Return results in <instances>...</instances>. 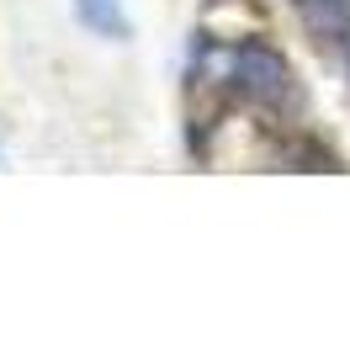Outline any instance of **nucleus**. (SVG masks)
<instances>
[{
	"label": "nucleus",
	"instance_id": "1",
	"mask_svg": "<svg viewBox=\"0 0 350 356\" xmlns=\"http://www.w3.org/2000/svg\"><path fill=\"white\" fill-rule=\"evenodd\" d=\"M297 16H303L308 38H319V43L340 48L350 38V0H292Z\"/></svg>",
	"mask_w": 350,
	"mask_h": 356
},
{
	"label": "nucleus",
	"instance_id": "2",
	"mask_svg": "<svg viewBox=\"0 0 350 356\" xmlns=\"http://www.w3.org/2000/svg\"><path fill=\"white\" fill-rule=\"evenodd\" d=\"M74 16H80V27H90L96 38H106V43L133 38V22H128V11H122V0H74Z\"/></svg>",
	"mask_w": 350,
	"mask_h": 356
}]
</instances>
